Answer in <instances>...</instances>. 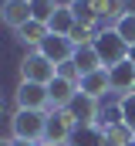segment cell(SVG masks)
Instances as JSON below:
<instances>
[{
    "mask_svg": "<svg viewBox=\"0 0 135 146\" xmlns=\"http://www.w3.org/2000/svg\"><path fill=\"white\" fill-rule=\"evenodd\" d=\"M10 133H14V139H24V143H44V133H47V112L17 109L14 115H10Z\"/></svg>",
    "mask_w": 135,
    "mask_h": 146,
    "instance_id": "6da1fadb",
    "label": "cell"
},
{
    "mask_svg": "<svg viewBox=\"0 0 135 146\" xmlns=\"http://www.w3.org/2000/svg\"><path fill=\"white\" fill-rule=\"evenodd\" d=\"M58 65H51L41 51H27L20 61V82H37V85H51L58 78Z\"/></svg>",
    "mask_w": 135,
    "mask_h": 146,
    "instance_id": "7a4b0ae2",
    "label": "cell"
},
{
    "mask_svg": "<svg viewBox=\"0 0 135 146\" xmlns=\"http://www.w3.org/2000/svg\"><path fill=\"white\" fill-rule=\"evenodd\" d=\"M95 51H98V58H101L105 68H111V65H118V61L128 58V44L115 34V27L98 31V37H95Z\"/></svg>",
    "mask_w": 135,
    "mask_h": 146,
    "instance_id": "3957f363",
    "label": "cell"
},
{
    "mask_svg": "<svg viewBox=\"0 0 135 146\" xmlns=\"http://www.w3.org/2000/svg\"><path fill=\"white\" fill-rule=\"evenodd\" d=\"M74 129H78V122L71 119L68 109H51V112H47V133H44V143L68 146L71 136H74Z\"/></svg>",
    "mask_w": 135,
    "mask_h": 146,
    "instance_id": "277c9868",
    "label": "cell"
},
{
    "mask_svg": "<svg viewBox=\"0 0 135 146\" xmlns=\"http://www.w3.org/2000/svg\"><path fill=\"white\" fill-rule=\"evenodd\" d=\"M14 99H17V109H34V112L51 109V92H47V85H37V82H20Z\"/></svg>",
    "mask_w": 135,
    "mask_h": 146,
    "instance_id": "5b68a950",
    "label": "cell"
},
{
    "mask_svg": "<svg viewBox=\"0 0 135 146\" xmlns=\"http://www.w3.org/2000/svg\"><path fill=\"white\" fill-rule=\"evenodd\" d=\"M37 51H41L51 65H58V68L68 65V61L74 58V44H71V37H61V34H47V41H44Z\"/></svg>",
    "mask_w": 135,
    "mask_h": 146,
    "instance_id": "8992f818",
    "label": "cell"
},
{
    "mask_svg": "<svg viewBox=\"0 0 135 146\" xmlns=\"http://www.w3.org/2000/svg\"><path fill=\"white\" fill-rule=\"evenodd\" d=\"M68 112H71V119H74L78 126H98V122H101V106H98V99L81 95V92H78V99L68 106Z\"/></svg>",
    "mask_w": 135,
    "mask_h": 146,
    "instance_id": "52a82bcc",
    "label": "cell"
},
{
    "mask_svg": "<svg viewBox=\"0 0 135 146\" xmlns=\"http://www.w3.org/2000/svg\"><path fill=\"white\" fill-rule=\"evenodd\" d=\"M0 21H3L10 31H20L27 21H34L31 0H3V7H0Z\"/></svg>",
    "mask_w": 135,
    "mask_h": 146,
    "instance_id": "ba28073f",
    "label": "cell"
},
{
    "mask_svg": "<svg viewBox=\"0 0 135 146\" xmlns=\"http://www.w3.org/2000/svg\"><path fill=\"white\" fill-rule=\"evenodd\" d=\"M47 92H51V109H68V106L78 99V82H71V78H64V75L58 72V78L47 85Z\"/></svg>",
    "mask_w": 135,
    "mask_h": 146,
    "instance_id": "9c48e42d",
    "label": "cell"
},
{
    "mask_svg": "<svg viewBox=\"0 0 135 146\" xmlns=\"http://www.w3.org/2000/svg\"><path fill=\"white\" fill-rule=\"evenodd\" d=\"M108 82H111V92H118V95L135 92V65L128 58L118 61V65H111V68H108Z\"/></svg>",
    "mask_w": 135,
    "mask_h": 146,
    "instance_id": "30bf717a",
    "label": "cell"
},
{
    "mask_svg": "<svg viewBox=\"0 0 135 146\" xmlns=\"http://www.w3.org/2000/svg\"><path fill=\"white\" fill-rule=\"evenodd\" d=\"M78 92H81V95H91V99H101L105 92H111L108 68H98V72H91V75H81V82H78Z\"/></svg>",
    "mask_w": 135,
    "mask_h": 146,
    "instance_id": "8fae6325",
    "label": "cell"
},
{
    "mask_svg": "<svg viewBox=\"0 0 135 146\" xmlns=\"http://www.w3.org/2000/svg\"><path fill=\"white\" fill-rule=\"evenodd\" d=\"M71 65H74L81 75H91V72H98V68H105V65H101V58H98V51H95V44L74 48V58H71Z\"/></svg>",
    "mask_w": 135,
    "mask_h": 146,
    "instance_id": "7c38bea8",
    "label": "cell"
},
{
    "mask_svg": "<svg viewBox=\"0 0 135 146\" xmlns=\"http://www.w3.org/2000/svg\"><path fill=\"white\" fill-rule=\"evenodd\" d=\"M98 129H101V143H105V146H128V143H135V129H128L125 122L98 126Z\"/></svg>",
    "mask_w": 135,
    "mask_h": 146,
    "instance_id": "4fadbf2b",
    "label": "cell"
},
{
    "mask_svg": "<svg viewBox=\"0 0 135 146\" xmlns=\"http://www.w3.org/2000/svg\"><path fill=\"white\" fill-rule=\"evenodd\" d=\"M47 34H51V27H47V24H41V21H27V24L17 31V37H20L31 51H37V48L47 41Z\"/></svg>",
    "mask_w": 135,
    "mask_h": 146,
    "instance_id": "5bb4252c",
    "label": "cell"
},
{
    "mask_svg": "<svg viewBox=\"0 0 135 146\" xmlns=\"http://www.w3.org/2000/svg\"><path fill=\"white\" fill-rule=\"evenodd\" d=\"M71 14H74V24L78 27H91V31H95V24L101 21L98 14H95V7H91V0H74L71 3Z\"/></svg>",
    "mask_w": 135,
    "mask_h": 146,
    "instance_id": "9a60e30c",
    "label": "cell"
},
{
    "mask_svg": "<svg viewBox=\"0 0 135 146\" xmlns=\"http://www.w3.org/2000/svg\"><path fill=\"white\" fill-rule=\"evenodd\" d=\"M91 7L101 21H111V24L125 14V0H91Z\"/></svg>",
    "mask_w": 135,
    "mask_h": 146,
    "instance_id": "2e32d148",
    "label": "cell"
},
{
    "mask_svg": "<svg viewBox=\"0 0 135 146\" xmlns=\"http://www.w3.org/2000/svg\"><path fill=\"white\" fill-rule=\"evenodd\" d=\"M47 27H51V34H61V37H68L71 31H74V14H71V7L68 10H54V17L47 21Z\"/></svg>",
    "mask_w": 135,
    "mask_h": 146,
    "instance_id": "e0dca14e",
    "label": "cell"
},
{
    "mask_svg": "<svg viewBox=\"0 0 135 146\" xmlns=\"http://www.w3.org/2000/svg\"><path fill=\"white\" fill-rule=\"evenodd\" d=\"M68 146H105L101 143V129L98 126H81V129H74Z\"/></svg>",
    "mask_w": 135,
    "mask_h": 146,
    "instance_id": "ac0fdd59",
    "label": "cell"
},
{
    "mask_svg": "<svg viewBox=\"0 0 135 146\" xmlns=\"http://www.w3.org/2000/svg\"><path fill=\"white\" fill-rule=\"evenodd\" d=\"M111 27H115V34L122 37V41H125L128 48L135 44V17H132V14H122V17H118V21H115Z\"/></svg>",
    "mask_w": 135,
    "mask_h": 146,
    "instance_id": "d6986e66",
    "label": "cell"
},
{
    "mask_svg": "<svg viewBox=\"0 0 135 146\" xmlns=\"http://www.w3.org/2000/svg\"><path fill=\"white\" fill-rule=\"evenodd\" d=\"M54 0H31V14H34V21H41V24H47L51 17H54Z\"/></svg>",
    "mask_w": 135,
    "mask_h": 146,
    "instance_id": "ffe728a7",
    "label": "cell"
},
{
    "mask_svg": "<svg viewBox=\"0 0 135 146\" xmlns=\"http://www.w3.org/2000/svg\"><path fill=\"white\" fill-rule=\"evenodd\" d=\"M118 106H122V122H125L128 129H135V92L122 95V99H118Z\"/></svg>",
    "mask_w": 135,
    "mask_h": 146,
    "instance_id": "44dd1931",
    "label": "cell"
},
{
    "mask_svg": "<svg viewBox=\"0 0 135 146\" xmlns=\"http://www.w3.org/2000/svg\"><path fill=\"white\" fill-rule=\"evenodd\" d=\"M71 3H74V0H54V7H61V10H68Z\"/></svg>",
    "mask_w": 135,
    "mask_h": 146,
    "instance_id": "7402d4cb",
    "label": "cell"
},
{
    "mask_svg": "<svg viewBox=\"0 0 135 146\" xmlns=\"http://www.w3.org/2000/svg\"><path fill=\"white\" fill-rule=\"evenodd\" d=\"M125 14H132V17H135V0H125Z\"/></svg>",
    "mask_w": 135,
    "mask_h": 146,
    "instance_id": "603a6c76",
    "label": "cell"
},
{
    "mask_svg": "<svg viewBox=\"0 0 135 146\" xmlns=\"http://www.w3.org/2000/svg\"><path fill=\"white\" fill-rule=\"evenodd\" d=\"M14 146H41V143H24V139H14Z\"/></svg>",
    "mask_w": 135,
    "mask_h": 146,
    "instance_id": "cb8c5ba5",
    "label": "cell"
},
{
    "mask_svg": "<svg viewBox=\"0 0 135 146\" xmlns=\"http://www.w3.org/2000/svg\"><path fill=\"white\" fill-rule=\"evenodd\" d=\"M0 146H14V139H7V136H0Z\"/></svg>",
    "mask_w": 135,
    "mask_h": 146,
    "instance_id": "d4e9b609",
    "label": "cell"
},
{
    "mask_svg": "<svg viewBox=\"0 0 135 146\" xmlns=\"http://www.w3.org/2000/svg\"><path fill=\"white\" fill-rule=\"evenodd\" d=\"M128 61H132V65H135V44H132V48H128Z\"/></svg>",
    "mask_w": 135,
    "mask_h": 146,
    "instance_id": "484cf974",
    "label": "cell"
},
{
    "mask_svg": "<svg viewBox=\"0 0 135 146\" xmlns=\"http://www.w3.org/2000/svg\"><path fill=\"white\" fill-rule=\"evenodd\" d=\"M41 146H51V143H41Z\"/></svg>",
    "mask_w": 135,
    "mask_h": 146,
    "instance_id": "4316f807",
    "label": "cell"
},
{
    "mask_svg": "<svg viewBox=\"0 0 135 146\" xmlns=\"http://www.w3.org/2000/svg\"><path fill=\"white\" fill-rule=\"evenodd\" d=\"M128 146H135V143H128Z\"/></svg>",
    "mask_w": 135,
    "mask_h": 146,
    "instance_id": "83f0119b",
    "label": "cell"
}]
</instances>
